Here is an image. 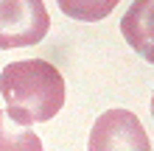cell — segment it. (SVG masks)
I'll return each mask as SVG.
<instances>
[{
  "label": "cell",
  "instance_id": "obj_1",
  "mask_svg": "<svg viewBox=\"0 0 154 151\" xmlns=\"http://www.w3.org/2000/svg\"><path fill=\"white\" fill-rule=\"evenodd\" d=\"M0 95L6 115L17 126H31L56 118L65 106V78L45 59L8 62L0 70Z\"/></svg>",
  "mask_w": 154,
  "mask_h": 151
},
{
  "label": "cell",
  "instance_id": "obj_2",
  "mask_svg": "<svg viewBox=\"0 0 154 151\" xmlns=\"http://www.w3.org/2000/svg\"><path fill=\"white\" fill-rule=\"evenodd\" d=\"M51 31L42 0H0V50L37 45Z\"/></svg>",
  "mask_w": 154,
  "mask_h": 151
},
{
  "label": "cell",
  "instance_id": "obj_3",
  "mask_svg": "<svg viewBox=\"0 0 154 151\" xmlns=\"http://www.w3.org/2000/svg\"><path fill=\"white\" fill-rule=\"evenodd\" d=\"M87 151H151V143L134 112L106 109L90 129Z\"/></svg>",
  "mask_w": 154,
  "mask_h": 151
},
{
  "label": "cell",
  "instance_id": "obj_4",
  "mask_svg": "<svg viewBox=\"0 0 154 151\" xmlns=\"http://www.w3.org/2000/svg\"><path fill=\"white\" fill-rule=\"evenodd\" d=\"M121 34L137 56L154 65V0H134L126 8Z\"/></svg>",
  "mask_w": 154,
  "mask_h": 151
},
{
  "label": "cell",
  "instance_id": "obj_5",
  "mask_svg": "<svg viewBox=\"0 0 154 151\" xmlns=\"http://www.w3.org/2000/svg\"><path fill=\"white\" fill-rule=\"evenodd\" d=\"M0 151H42V140L28 126H17L0 109Z\"/></svg>",
  "mask_w": 154,
  "mask_h": 151
},
{
  "label": "cell",
  "instance_id": "obj_6",
  "mask_svg": "<svg viewBox=\"0 0 154 151\" xmlns=\"http://www.w3.org/2000/svg\"><path fill=\"white\" fill-rule=\"evenodd\" d=\"M56 3L70 20L98 23V20H104V17H109L112 8L121 3V0H56Z\"/></svg>",
  "mask_w": 154,
  "mask_h": 151
},
{
  "label": "cell",
  "instance_id": "obj_7",
  "mask_svg": "<svg viewBox=\"0 0 154 151\" xmlns=\"http://www.w3.org/2000/svg\"><path fill=\"white\" fill-rule=\"evenodd\" d=\"M151 115H154V95H151Z\"/></svg>",
  "mask_w": 154,
  "mask_h": 151
}]
</instances>
